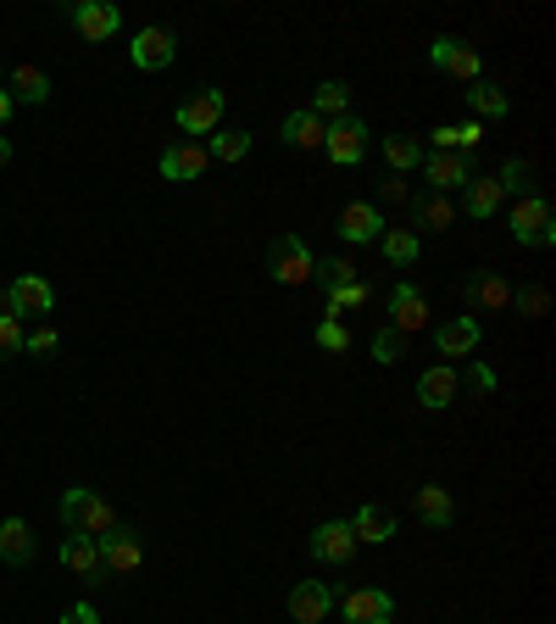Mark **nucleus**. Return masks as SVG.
<instances>
[{
    "label": "nucleus",
    "mask_w": 556,
    "mask_h": 624,
    "mask_svg": "<svg viewBox=\"0 0 556 624\" xmlns=\"http://www.w3.org/2000/svg\"><path fill=\"white\" fill-rule=\"evenodd\" d=\"M56 513H62L67 535H112V529H118V507H112L101 491H84V485H73Z\"/></svg>",
    "instance_id": "1"
},
{
    "label": "nucleus",
    "mask_w": 556,
    "mask_h": 624,
    "mask_svg": "<svg viewBox=\"0 0 556 624\" xmlns=\"http://www.w3.org/2000/svg\"><path fill=\"white\" fill-rule=\"evenodd\" d=\"M312 267H318V256L307 251L301 234H278V240L267 245V274H273L278 285H307Z\"/></svg>",
    "instance_id": "2"
},
{
    "label": "nucleus",
    "mask_w": 556,
    "mask_h": 624,
    "mask_svg": "<svg viewBox=\"0 0 556 624\" xmlns=\"http://www.w3.org/2000/svg\"><path fill=\"white\" fill-rule=\"evenodd\" d=\"M367 134H374V129H367L362 118H329L323 123V151H329V162L334 167H356L362 156H367Z\"/></svg>",
    "instance_id": "3"
},
{
    "label": "nucleus",
    "mask_w": 556,
    "mask_h": 624,
    "mask_svg": "<svg viewBox=\"0 0 556 624\" xmlns=\"http://www.w3.org/2000/svg\"><path fill=\"white\" fill-rule=\"evenodd\" d=\"M51 307H56V291L40 274H18L7 285V296H0V313H12V318H45Z\"/></svg>",
    "instance_id": "4"
},
{
    "label": "nucleus",
    "mask_w": 556,
    "mask_h": 624,
    "mask_svg": "<svg viewBox=\"0 0 556 624\" xmlns=\"http://www.w3.org/2000/svg\"><path fill=\"white\" fill-rule=\"evenodd\" d=\"M429 62H434V67H445V73H451V78H462V84H479V78H485L479 51H474L468 40H456V34H440V40L429 45Z\"/></svg>",
    "instance_id": "5"
},
{
    "label": "nucleus",
    "mask_w": 556,
    "mask_h": 624,
    "mask_svg": "<svg viewBox=\"0 0 556 624\" xmlns=\"http://www.w3.org/2000/svg\"><path fill=\"white\" fill-rule=\"evenodd\" d=\"M223 107H229L223 89H196V96L178 101V129H184V134H218Z\"/></svg>",
    "instance_id": "6"
},
{
    "label": "nucleus",
    "mask_w": 556,
    "mask_h": 624,
    "mask_svg": "<svg viewBox=\"0 0 556 624\" xmlns=\"http://www.w3.org/2000/svg\"><path fill=\"white\" fill-rule=\"evenodd\" d=\"M512 240L518 245H551L556 240V223H551V201L545 196H523L512 207Z\"/></svg>",
    "instance_id": "7"
},
{
    "label": "nucleus",
    "mask_w": 556,
    "mask_h": 624,
    "mask_svg": "<svg viewBox=\"0 0 556 624\" xmlns=\"http://www.w3.org/2000/svg\"><path fill=\"white\" fill-rule=\"evenodd\" d=\"M96 552H101V569H112V574H134L145 563V547L129 524H118L112 535H96Z\"/></svg>",
    "instance_id": "8"
},
{
    "label": "nucleus",
    "mask_w": 556,
    "mask_h": 624,
    "mask_svg": "<svg viewBox=\"0 0 556 624\" xmlns=\"http://www.w3.org/2000/svg\"><path fill=\"white\" fill-rule=\"evenodd\" d=\"M307 547H312L318 563H351V558H356V529H351L345 518H329V524L312 529Z\"/></svg>",
    "instance_id": "9"
},
{
    "label": "nucleus",
    "mask_w": 556,
    "mask_h": 624,
    "mask_svg": "<svg viewBox=\"0 0 556 624\" xmlns=\"http://www.w3.org/2000/svg\"><path fill=\"white\" fill-rule=\"evenodd\" d=\"M423 178H429L434 196H445V190H456V185H468V178H474V156L434 151V156H423Z\"/></svg>",
    "instance_id": "10"
},
{
    "label": "nucleus",
    "mask_w": 556,
    "mask_h": 624,
    "mask_svg": "<svg viewBox=\"0 0 556 624\" xmlns=\"http://www.w3.org/2000/svg\"><path fill=\"white\" fill-rule=\"evenodd\" d=\"M67 18L78 23V34H84V40H112V34L123 29V12L112 7V0H78V7H73Z\"/></svg>",
    "instance_id": "11"
},
{
    "label": "nucleus",
    "mask_w": 556,
    "mask_h": 624,
    "mask_svg": "<svg viewBox=\"0 0 556 624\" xmlns=\"http://www.w3.org/2000/svg\"><path fill=\"white\" fill-rule=\"evenodd\" d=\"M207 162H212V156H207V145L178 140V145H167V151H162V162H156V167H162V178L184 185V178H201V173H207Z\"/></svg>",
    "instance_id": "12"
},
{
    "label": "nucleus",
    "mask_w": 556,
    "mask_h": 624,
    "mask_svg": "<svg viewBox=\"0 0 556 624\" xmlns=\"http://www.w3.org/2000/svg\"><path fill=\"white\" fill-rule=\"evenodd\" d=\"M479 318L474 313H462V318H445L440 329H434V346H440V357H474L479 351Z\"/></svg>",
    "instance_id": "13"
},
{
    "label": "nucleus",
    "mask_w": 556,
    "mask_h": 624,
    "mask_svg": "<svg viewBox=\"0 0 556 624\" xmlns=\"http://www.w3.org/2000/svg\"><path fill=\"white\" fill-rule=\"evenodd\" d=\"M345 618L351 624H390L396 618V596L379 591V585H362V591L345 596Z\"/></svg>",
    "instance_id": "14"
},
{
    "label": "nucleus",
    "mask_w": 556,
    "mask_h": 624,
    "mask_svg": "<svg viewBox=\"0 0 556 624\" xmlns=\"http://www.w3.org/2000/svg\"><path fill=\"white\" fill-rule=\"evenodd\" d=\"M129 56H134V67L162 73V67L178 56V40H173L167 29H140V34H134V45H129Z\"/></svg>",
    "instance_id": "15"
},
{
    "label": "nucleus",
    "mask_w": 556,
    "mask_h": 624,
    "mask_svg": "<svg viewBox=\"0 0 556 624\" xmlns=\"http://www.w3.org/2000/svg\"><path fill=\"white\" fill-rule=\"evenodd\" d=\"M334 613V591L323 585V580H301L296 591H290V618L296 624H323Z\"/></svg>",
    "instance_id": "16"
},
{
    "label": "nucleus",
    "mask_w": 556,
    "mask_h": 624,
    "mask_svg": "<svg viewBox=\"0 0 556 624\" xmlns=\"http://www.w3.org/2000/svg\"><path fill=\"white\" fill-rule=\"evenodd\" d=\"M351 529H356V547H390V535H396V513L379 507V502H362L356 518H351Z\"/></svg>",
    "instance_id": "17"
},
{
    "label": "nucleus",
    "mask_w": 556,
    "mask_h": 624,
    "mask_svg": "<svg viewBox=\"0 0 556 624\" xmlns=\"http://www.w3.org/2000/svg\"><path fill=\"white\" fill-rule=\"evenodd\" d=\"M351 245H367V240H379L385 234V212L374 207V201H351L345 212H340V223H334Z\"/></svg>",
    "instance_id": "18"
},
{
    "label": "nucleus",
    "mask_w": 556,
    "mask_h": 624,
    "mask_svg": "<svg viewBox=\"0 0 556 624\" xmlns=\"http://www.w3.org/2000/svg\"><path fill=\"white\" fill-rule=\"evenodd\" d=\"M423 324H429L423 291H418V285H396V291H390V329L412 335V329H423Z\"/></svg>",
    "instance_id": "19"
},
{
    "label": "nucleus",
    "mask_w": 556,
    "mask_h": 624,
    "mask_svg": "<svg viewBox=\"0 0 556 624\" xmlns=\"http://www.w3.org/2000/svg\"><path fill=\"white\" fill-rule=\"evenodd\" d=\"M418 402H423L429 413L451 407V402H456V369H445V363L423 369V374H418Z\"/></svg>",
    "instance_id": "20"
},
{
    "label": "nucleus",
    "mask_w": 556,
    "mask_h": 624,
    "mask_svg": "<svg viewBox=\"0 0 556 624\" xmlns=\"http://www.w3.org/2000/svg\"><path fill=\"white\" fill-rule=\"evenodd\" d=\"M29 558H34V529L23 518H7V524H0V563L23 569Z\"/></svg>",
    "instance_id": "21"
},
{
    "label": "nucleus",
    "mask_w": 556,
    "mask_h": 624,
    "mask_svg": "<svg viewBox=\"0 0 556 624\" xmlns=\"http://www.w3.org/2000/svg\"><path fill=\"white\" fill-rule=\"evenodd\" d=\"M278 134H285V145H296V151H318L323 145V118L312 107H301V112L285 118V129H278Z\"/></svg>",
    "instance_id": "22"
},
{
    "label": "nucleus",
    "mask_w": 556,
    "mask_h": 624,
    "mask_svg": "<svg viewBox=\"0 0 556 624\" xmlns=\"http://www.w3.org/2000/svg\"><path fill=\"white\" fill-rule=\"evenodd\" d=\"M512 302V285L501 280V274H474L468 280V307H479V313H501Z\"/></svg>",
    "instance_id": "23"
},
{
    "label": "nucleus",
    "mask_w": 556,
    "mask_h": 624,
    "mask_svg": "<svg viewBox=\"0 0 556 624\" xmlns=\"http://www.w3.org/2000/svg\"><path fill=\"white\" fill-rule=\"evenodd\" d=\"M62 563L78 574V580H89V574H101V552H96V535H67L62 541Z\"/></svg>",
    "instance_id": "24"
},
{
    "label": "nucleus",
    "mask_w": 556,
    "mask_h": 624,
    "mask_svg": "<svg viewBox=\"0 0 556 624\" xmlns=\"http://www.w3.org/2000/svg\"><path fill=\"white\" fill-rule=\"evenodd\" d=\"M423 156H429V151H423L412 134H385V173H396V178H401V173L423 167Z\"/></svg>",
    "instance_id": "25"
},
{
    "label": "nucleus",
    "mask_w": 556,
    "mask_h": 624,
    "mask_svg": "<svg viewBox=\"0 0 556 624\" xmlns=\"http://www.w3.org/2000/svg\"><path fill=\"white\" fill-rule=\"evenodd\" d=\"M7 89H12V101H29V107H45V101H51V78H45L34 62H23Z\"/></svg>",
    "instance_id": "26"
},
{
    "label": "nucleus",
    "mask_w": 556,
    "mask_h": 624,
    "mask_svg": "<svg viewBox=\"0 0 556 624\" xmlns=\"http://www.w3.org/2000/svg\"><path fill=\"white\" fill-rule=\"evenodd\" d=\"M418 518H423L429 529H445V524L456 518L451 491H445V485H423V491H418Z\"/></svg>",
    "instance_id": "27"
},
{
    "label": "nucleus",
    "mask_w": 556,
    "mask_h": 624,
    "mask_svg": "<svg viewBox=\"0 0 556 624\" xmlns=\"http://www.w3.org/2000/svg\"><path fill=\"white\" fill-rule=\"evenodd\" d=\"M312 112H318V118H345V112H351V84H345V78H323L318 96H312Z\"/></svg>",
    "instance_id": "28"
},
{
    "label": "nucleus",
    "mask_w": 556,
    "mask_h": 624,
    "mask_svg": "<svg viewBox=\"0 0 556 624\" xmlns=\"http://www.w3.org/2000/svg\"><path fill=\"white\" fill-rule=\"evenodd\" d=\"M468 101H474V118H507V112H512L507 89H501V84H490V78H479V84L468 89Z\"/></svg>",
    "instance_id": "29"
},
{
    "label": "nucleus",
    "mask_w": 556,
    "mask_h": 624,
    "mask_svg": "<svg viewBox=\"0 0 556 624\" xmlns=\"http://www.w3.org/2000/svg\"><path fill=\"white\" fill-rule=\"evenodd\" d=\"M496 190H501V196H518V201H523V196H534V173H529V162H523V156H507V162H501Z\"/></svg>",
    "instance_id": "30"
},
{
    "label": "nucleus",
    "mask_w": 556,
    "mask_h": 624,
    "mask_svg": "<svg viewBox=\"0 0 556 624\" xmlns=\"http://www.w3.org/2000/svg\"><path fill=\"white\" fill-rule=\"evenodd\" d=\"M379 251H385V262H396V267H412L423 245H418V234H412V229H385V234H379Z\"/></svg>",
    "instance_id": "31"
},
{
    "label": "nucleus",
    "mask_w": 556,
    "mask_h": 624,
    "mask_svg": "<svg viewBox=\"0 0 556 624\" xmlns=\"http://www.w3.org/2000/svg\"><path fill=\"white\" fill-rule=\"evenodd\" d=\"M451 218H456V212H451V201H445V196H434V190L412 201V223H418V229H451Z\"/></svg>",
    "instance_id": "32"
},
{
    "label": "nucleus",
    "mask_w": 556,
    "mask_h": 624,
    "mask_svg": "<svg viewBox=\"0 0 556 624\" xmlns=\"http://www.w3.org/2000/svg\"><path fill=\"white\" fill-rule=\"evenodd\" d=\"M496 207H501L496 178H468V212H474V218H490Z\"/></svg>",
    "instance_id": "33"
},
{
    "label": "nucleus",
    "mask_w": 556,
    "mask_h": 624,
    "mask_svg": "<svg viewBox=\"0 0 556 624\" xmlns=\"http://www.w3.org/2000/svg\"><path fill=\"white\" fill-rule=\"evenodd\" d=\"M245 151H251V134L223 129V134H212V151H207V156H218V162H245Z\"/></svg>",
    "instance_id": "34"
},
{
    "label": "nucleus",
    "mask_w": 556,
    "mask_h": 624,
    "mask_svg": "<svg viewBox=\"0 0 556 624\" xmlns=\"http://www.w3.org/2000/svg\"><path fill=\"white\" fill-rule=\"evenodd\" d=\"M312 280H323V291H334V285H351V280H356V262H345V256H329V262H318V267H312Z\"/></svg>",
    "instance_id": "35"
},
{
    "label": "nucleus",
    "mask_w": 556,
    "mask_h": 624,
    "mask_svg": "<svg viewBox=\"0 0 556 624\" xmlns=\"http://www.w3.org/2000/svg\"><path fill=\"white\" fill-rule=\"evenodd\" d=\"M23 340H29L23 318H12V313H0V363H7V357H18V351H23Z\"/></svg>",
    "instance_id": "36"
},
{
    "label": "nucleus",
    "mask_w": 556,
    "mask_h": 624,
    "mask_svg": "<svg viewBox=\"0 0 556 624\" xmlns=\"http://www.w3.org/2000/svg\"><path fill=\"white\" fill-rule=\"evenodd\" d=\"M401 351H407V340H401V329H379V335H374V363H385V369H396V363H401Z\"/></svg>",
    "instance_id": "37"
},
{
    "label": "nucleus",
    "mask_w": 556,
    "mask_h": 624,
    "mask_svg": "<svg viewBox=\"0 0 556 624\" xmlns=\"http://www.w3.org/2000/svg\"><path fill=\"white\" fill-rule=\"evenodd\" d=\"M362 302H367V285H362V280H351V285H334V291H329V307H323V313H329V318H340L345 307H362Z\"/></svg>",
    "instance_id": "38"
},
{
    "label": "nucleus",
    "mask_w": 556,
    "mask_h": 624,
    "mask_svg": "<svg viewBox=\"0 0 556 624\" xmlns=\"http://www.w3.org/2000/svg\"><path fill=\"white\" fill-rule=\"evenodd\" d=\"M318 346H323V351H345V346H351V329H345L340 318H323V324H318Z\"/></svg>",
    "instance_id": "39"
},
{
    "label": "nucleus",
    "mask_w": 556,
    "mask_h": 624,
    "mask_svg": "<svg viewBox=\"0 0 556 624\" xmlns=\"http://www.w3.org/2000/svg\"><path fill=\"white\" fill-rule=\"evenodd\" d=\"M545 307H551V296H545L540 285H529V291L518 296V313H523V318H545Z\"/></svg>",
    "instance_id": "40"
},
{
    "label": "nucleus",
    "mask_w": 556,
    "mask_h": 624,
    "mask_svg": "<svg viewBox=\"0 0 556 624\" xmlns=\"http://www.w3.org/2000/svg\"><path fill=\"white\" fill-rule=\"evenodd\" d=\"M474 145H485V123H479V118H474V123H456V151L468 156Z\"/></svg>",
    "instance_id": "41"
},
{
    "label": "nucleus",
    "mask_w": 556,
    "mask_h": 624,
    "mask_svg": "<svg viewBox=\"0 0 556 624\" xmlns=\"http://www.w3.org/2000/svg\"><path fill=\"white\" fill-rule=\"evenodd\" d=\"M456 385H468L474 396H490V391H496V374H490L485 363H474V369H468V380H456Z\"/></svg>",
    "instance_id": "42"
},
{
    "label": "nucleus",
    "mask_w": 556,
    "mask_h": 624,
    "mask_svg": "<svg viewBox=\"0 0 556 624\" xmlns=\"http://www.w3.org/2000/svg\"><path fill=\"white\" fill-rule=\"evenodd\" d=\"M56 340H62V335H56L51 324H40V329H29V340H23V351H40V357H45V351H56Z\"/></svg>",
    "instance_id": "43"
},
{
    "label": "nucleus",
    "mask_w": 556,
    "mask_h": 624,
    "mask_svg": "<svg viewBox=\"0 0 556 624\" xmlns=\"http://www.w3.org/2000/svg\"><path fill=\"white\" fill-rule=\"evenodd\" d=\"M379 201H390V207H396V201H407V178L385 173V178H379Z\"/></svg>",
    "instance_id": "44"
},
{
    "label": "nucleus",
    "mask_w": 556,
    "mask_h": 624,
    "mask_svg": "<svg viewBox=\"0 0 556 624\" xmlns=\"http://www.w3.org/2000/svg\"><path fill=\"white\" fill-rule=\"evenodd\" d=\"M62 624H101V613L89 607V602H73V607L62 613Z\"/></svg>",
    "instance_id": "45"
},
{
    "label": "nucleus",
    "mask_w": 556,
    "mask_h": 624,
    "mask_svg": "<svg viewBox=\"0 0 556 624\" xmlns=\"http://www.w3.org/2000/svg\"><path fill=\"white\" fill-rule=\"evenodd\" d=\"M12 107H18V101H12V89H7V84H0V129H7V118H12Z\"/></svg>",
    "instance_id": "46"
},
{
    "label": "nucleus",
    "mask_w": 556,
    "mask_h": 624,
    "mask_svg": "<svg viewBox=\"0 0 556 624\" xmlns=\"http://www.w3.org/2000/svg\"><path fill=\"white\" fill-rule=\"evenodd\" d=\"M7 156H12V140H7V134H0V162H7Z\"/></svg>",
    "instance_id": "47"
}]
</instances>
